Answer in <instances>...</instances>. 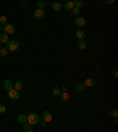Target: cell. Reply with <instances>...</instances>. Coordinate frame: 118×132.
Returning <instances> with one entry per match:
<instances>
[{
    "label": "cell",
    "instance_id": "obj_1",
    "mask_svg": "<svg viewBox=\"0 0 118 132\" xmlns=\"http://www.w3.org/2000/svg\"><path fill=\"white\" fill-rule=\"evenodd\" d=\"M27 123L31 126L38 125L39 124V117H38L37 113H30L27 116Z\"/></svg>",
    "mask_w": 118,
    "mask_h": 132
},
{
    "label": "cell",
    "instance_id": "obj_2",
    "mask_svg": "<svg viewBox=\"0 0 118 132\" xmlns=\"http://www.w3.org/2000/svg\"><path fill=\"white\" fill-rule=\"evenodd\" d=\"M6 49H7V51H11V52L17 51V50L19 49V43L17 40H8L6 44Z\"/></svg>",
    "mask_w": 118,
    "mask_h": 132
},
{
    "label": "cell",
    "instance_id": "obj_3",
    "mask_svg": "<svg viewBox=\"0 0 118 132\" xmlns=\"http://www.w3.org/2000/svg\"><path fill=\"white\" fill-rule=\"evenodd\" d=\"M14 32H16V27H14L13 24H8V22H7V24L4 26V33H6L7 35H8V34H13Z\"/></svg>",
    "mask_w": 118,
    "mask_h": 132
},
{
    "label": "cell",
    "instance_id": "obj_4",
    "mask_svg": "<svg viewBox=\"0 0 118 132\" xmlns=\"http://www.w3.org/2000/svg\"><path fill=\"white\" fill-rule=\"evenodd\" d=\"M85 24H86V20H85L84 17H81V16L76 17V19H75V25L77 26V27H84Z\"/></svg>",
    "mask_w": 118,
    "mask_h": 132
},
{
    "label": "cell",
    "instance_id": "obj_5",
    "mask_svg": "<svg viewBox=\"0 0 118 132\" xmlns=\"http://www.w3.org/2000/svg\"><path fill=\"white\" fill-rule=\"evenodd\" d=\"M19 97H20V94H19L18 91H16L14 89L9 90L8 91V98L11 99V100H18Z\"/></svg>",
    "mask_w": 118,
    "mask_h": 132
},
{
    "label": "cell",
    "instance_id": "obj_6",
    "mask_svg": "<svg viewBox=\"0 0 118 132\" xmlns=\"http://www.w3.org/2000/svg\"><path fill=\"white\" fill-rule=\"evenodd\" d=\"M33 17L36 19H43V18H45V11L44 9H36L33 12Z\"/></svg>",
    "mask_w": 118,
    "mask_h": 132
},
{
    "label": "cell",
    "instance_id": "obj_7",
    "mask_svg": "<svg viewBox=\"0 0 118 132\" xmlns=\"http://www.w3.org/2000/svg\"><path fill=\"white\" fill-rule=\"evenodd\" d=\"M41 117H43V119L45 123H50L51 120H52V114H51L50 111H44Z\"/></svg>",
    "mask_w": 118,
    "mask_h": 132
},
{
    "label": "cell",
    "instance_id": "obj_8",
    "mask_svg": "<svg viewBox=\"0 0 118 132\" xmlns=\"http://www.w3.org/2000/svg\"><path fill=\"white\" fill-rule=\"evenodd\" d=\"M85 37H86V34L83 30H78L76 31V38H78V40L80 41V40H85Z\"/></svg>",
    "mask_w": 118,
    "mask_h": 132
},
{
    "label": "cell",
    "instance_id": "obj_9",
    "mask_svg": "<svg viewBox=\"0 0 118 132\" xmlns=\"http://www.w3.org/2000/svg\"><path fill=\"white\" fill-rule=\"evenodd\" d=\"M4 89L7 90V91L12 90V89H13V83H12V81H11L9 79L5 80V81H4Z\"/></svg>",
    "mask_w": 118,
    "mask_h": 132
},
{
    "label": "cell",
    "instance_id": "obj_10",
    "mask_svg": "<svg viewBox=\"0 0 118 132\" xmlns=\"http://www.w3.org/2000/svg\"><path fill=\"white\" fill-rule=\"evenodd\" d=\"M95 84H96V81H95L93 78H87L84 81V85L86 86V87H92V86H95Z\"/></svg>",
    "mask_w": 118,
    "mask_h": 132
},
{
    "label": "cell",
    "instance_id": "obj_11",
    "mask_svg": "<svg viewBox=\"0 0 118 132\" xmlns=\"http://www.w3.org/2000/svg\"><path fill=\"white\" fill-rule=\"evenodd\" d=\"M17 119H18V122H19V123H21V124H25V123H27V117H26V114H24V113L19 114Z\"/></svg>",
    "mask_w": 118,
    "mask_h": 132
},
{
    "label": "cell",
    "instance_id": "obj_12",
    "mask_svg": "<svg viewBox=\"0 0 118 132\" xmlns=\"http://www.w3.org/2000/svg\"><path fill=\"white\" fill-rule=\"evenodd\" d=\"M22 87H24V83L22 81H16V83L13 84V89L16 90V91H19V90H21Z\"/></svg>",
    "mask_w": 118,
    "mask_h": 132
},
{
    "label": "cell",
    "instance_id": "obj_13",
    "mask_svg": "<svg viewBox=\"0 0 118 132\" xmlns=\"http://www.w3.org/2000/svg\"><path fill=\"white\" fill-rule=\"evenodd\" d=\"M7 41H8V35L6 33L0 34V44H7Z\"/></svg>",
    "mask_w": 118,
    "mask_h": 132
},
{
    "label": "cell",
    "instance_id": "obj_14",
    "mask_svg": "<svg viewBox=\"0 0 118 132\" xmlns=\"http://www.w3.org/2000/svg\"><path fill=\"white\" fill-rule=\"evenodd\" d=\"M68 99H70V94H68L67 92H65V93H60V100H62L63 103H67Z\"/></svg>",
    "mask_w": 118,
    "mask_h": 132
},
{
    "label": "cell",
    "instance_id": "obj_15",
    "mask_svg": "<svg viewBox=\"0 0 118 132\" xmlns=\"http://www.w3.org/2000/svg\"><path fill=\"white\" fill-rule=\"evenodd\" d=\"M52 8L54 9V11H60V9L63 8V4L59 3V1H56V3L52 4Z\"/></svg>",
    "mask_w": 118,
    "mask_h": 132
},
{
    "label": "cell",
    "instance_id": "obj_16",
    "mask_svg": "<svg viewBox=\"0 0 118 132\" xmlns=\"http://www.w3.org/2000/svg\"><path fill=\"white\" fill-rule=\"evenodd\" d=\"M64 7H65L66 11H71V9L73 8V1H67V3H65Z\"/></svg>",
    "mask_w": 118,
    "mask_h": 132
},
{
    "label": "cell",
    "instance_id": "obj_17",
    "mask_svg": "<svg viewBox=\"0 0 118 132\" xmlns=\"http://www.w3.org/2000/svg\"><path fill=\"white\" fill-rule=\"evenodd\" d=\"M77 46L79 50H85L86 49V43H85V40H80V41L78 43Z\"/></svg>",
    "mask_w": 118,
    "mask_h": 132
},
{
    "label": "cell",
    "instance_id": "obj_18",
    "mask_svg": "<svg viewBox=\"0 0 118 132\" xmlns=\"http://www.w3.org/2000/svg\"><path fill=\"white\" fill-rule=\"evenodd\" d=\"M73 7H75V8L80 9L81 7H83V3H80V1H78V0H73Z\"/></svg>",
    "mask_w": 118,
    "mask_h": 132
},
{
    "label": "cell",
    "instance_id": "obj_19",
    "mask_svg": "<svg viewBox=\"0 0 118 132\" xmlns=\"http://www.w3.org/2000/svg\"><path fill=\"white\" fill-rule=\"evenodd\" d=\"M7 52H8V51H7L6 47H1V49H0V57H6Z\"/></svg>",
    "mask_w": 118,
    "mask_h": 132
},
{
    "label": "cell",
    "instance_id": "obj_20",
    "mask_svg": "<svg viewBox=\"0 0 118 132\" xmlns=\"http://www.w3.org/2000/svg\"><path fill=\"white\" fill-rule=\"evenodd\" d=\"M85 89H86V86L84 85V83H83V84H79V85L76 87V90H77L78 92H81V91H84Z\"/></svg>",
    "mask_w": 118,
    "mask_h": 132
},
{
    "label": "cell",
    "instance_id": "obj_21",
    "mask_svg": "<svg viewBox=\"0 0 118 132\" xmlns=\"http://www.w3.org/2000/svg\"><path fill=\"white\" fill-rule=\"evenodd\" d=\"M109 114H110V117H115V118H117L118 117V111L117 110H111L109 112Z\"/></svg>",
    "mask_w": 118,
    "mask_h": 132
},
{
    "label": "cell",
    "instance_id": "obj_22",
    "mask_svg": "<svg viewBox=\"0 0 118 132\" xmlns=\"http://www.w3.org/2000/svg\"><path fill=\"white\" fill-rule=\"evenodd\" d=\"M71 12L73 13V16L78 17V16H79V13H80V9H78V8H75V7H73V8L71 9Z\"/></svg>",
    "mask_w": 118,
    "mask_h": 132
},
{
    "label": "cell",
    "instance_id": "obj_23",
    "mask_svg": "<svg viewBox=\"0 0 118 132\" xmlns=\"http://www.w3.org/2000/svg\"><path fill=\"white\" fill-rule=\"evenodd\" d=\"M22 129H24V131H27V130L32 129V126L28 123H25V124H22Z\"/></svg>",
    "mask_w": 118,
    "mask_h": 132
},
{
    "label": "cell",
    "instance_id": "obj_24",
    "mask_svg": "<svg viewBox=\"0 0 118 132\" xmlns=\"http://www.w3.org/2000/svg\"><path fill=\"white\" fill-rule=\"evenodd\" d=\"M0 22H1L3 25H6L7 24V18L5 16H1L0 17Z\"/></svg>",
    "mask_w": 118,
    "mask_h": 132
},
{
    "label": "cell",
    "instance_id": "obj_25",
    "mask_svg": "<svg viewBox=\"0 0 118 132\" xmlns=\"http://www.w3.org/2000/svg\"><path fill=\"white\" fill-rule=\"evenodd\" d=\"M37 6H38V9H43L44 6H45V4H44L43 1H38V3H37Z\"/></svg>",
    "mask_w": 118,
    "mask_h": 132
},
{
    "label": "cell",
    "instance_id": "obj_26",
    "mask_svg": "<svg viewBox=\"0 0 118 132\" xmlns=\"http://www.w3.org/2000/svg\"><path fill=\"white\" fill-rule=\"evenodd\" d=\"M6 112V106L4 104H0V113H5Z\"/></svg>",
    "mask_w": 118,
    "mask_h": 132
},
{
    "label": "cell",
    "instance_id": "obj_27",
    "mask_svg": "<svg viewBox=\"0 0 118 132\" xmlns=\"http://www.w3.org/2000/svg\"><path fill=\"white\" fill-rule=\"evenodd\" d=\"M52 93L54 95H60V90H59V89H53L52 90Z\"/></svg>",
    "mask_w": 118,
    "mask_h": 132
},
{
    "label": "cell",
    "instance_id": "obj_28",
    "mask_svg": "<svg viewBox=\"0 0 118 132\" xmlns=\"http://www.w3.org/2000/svg\"><path fill=\"white\" fill-rule=\"evenodd\" d=\"M60 93H65V92H67V87H66V86H62V87H60Z\"/></svg>",
    "mask_w": 118,
    "mask_h": 132
},
{
    "label": "cell",
    "instance_id": "obj_29",
    "mask_svg": "<svg viewBox=\"0 0 118 132\" xmlns=\"http://www.w3.org/2000/svg\"><path fill=\"white\" fill-rule=\"evenodd\" d=\"M113 77H115V78L118 77V72H117V71H113Z\"/></svg>",
    "mask_w": 118,
    "mask_h": 132
},
{
    "label": "cell",
    "instance_id": "obj_30",
    "mask_svg": "<svg viewBox=\"0 0 118 132\" xmlns=\"http://www.w3.org/2000/svg\"><path fill=\"white\" fill-rule=\"evenodd\" d=\"M106 3H108V4H113V3H115V0H109V1H106Z\"/></svg>",
    "mask_w": 118,
    "mask_h": 132
},
{
    "label": "cell",
    "instance_id": "obj_31",
    "mask_svg": "<svg viewBox=\"0 0 118 132\" xmlns=\"http://www.w3.org/2000/svg\"><path fill=\"white\" fill-rule=\"evenodd\" d=\"M25 132H33V130L30 129V130H27V131H25Z\"/></svg>",
    "mask_w": 118,
    "mask_h": 132
},
{
    "label": "cell",
    "instance_id": "obj_32",
    "mask_svg": "<svg viewBox=\"0 0 118 132\" xmlns=\"http://www.w3.org/2000/svg\"><path fill=\"white\" fill-rule=\"evenodd\" d=\"M0 49H1V44H0Z\"/></svg>",
    "mask_w": 118,
    "mask_h": 132
},
{
    "label": "cell",
    "instance_id": "obj_33",
    "mask_svg": "<svg viewBox=\"0 0 118 132\" xmlns=\"http://www.w3.org/2000/svg\"><path fill=\"white\" fill-rule=\"evenodd\" d=\"M0 63H1V60H0Z\"/></svg>",
    "mask_w": 118,
    "mask_h": 132
}]
</instances>
